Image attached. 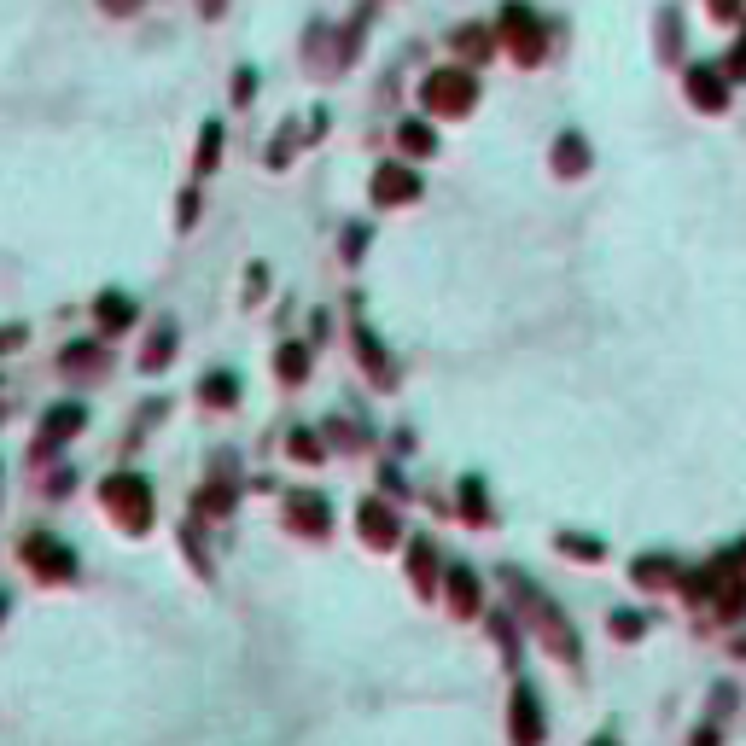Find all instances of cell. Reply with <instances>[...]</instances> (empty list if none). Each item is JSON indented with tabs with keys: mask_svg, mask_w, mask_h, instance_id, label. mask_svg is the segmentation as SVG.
<instances>
[{
	"mask_svg": "<svg viewBox=\"0 0 746 746\" xmlns=\"http://www.w3.org/2000/svg\"><path fill=\"white\" fill-rule=\"evenodd\" d=\"M589 746H618V741H607V735H595V741H589Z\"/></svg>",
	"mask_w": 746,
	"mask_h": 746,
	"instance_id": "e0dca14e",
	"label": "cell"
},
{
	"mask_svg": "<svg viewBox=\"0 0 746 746\" xmlns=\"http://www.w3.org/2000/svg\"><path fill=\"white\" fill-rule=\"evenodd\" d=\"M647 630V612H612V636H624V642H636Z\"/></svg>",
	"mask_w": 746,
	"mask_h": 746,
	"instance_id": "30bf717a",
	"label": "cell"
},
{
	"mask_svg": "<svg viewBox=\"0 0 746 746\" xmlns=\"http://www.w3.org/2000/svg\"><path fill=\"white\" fill-rule=\"evenodd\" d=\"M408 572H414V583H420V589H432V583H438V554H432V543H414V548H408Z\"/></svg>",
	"mask_w": 746,
	"mask_h": 746,
	"instance_id": "52a82bcc",
	"label": "cell"
},
{
	"mask_svg": "<svg viewBox=\"0 0 746 746\" xmlns=\"http://www.w3.org/2000/svg\"><path fill=\"white\" fill-rule=\"evenodd\" d=\"M204 397H210V403H234V397H239V385H234V379H222V373H216V379L204 385Z\"/></svg>",
	"mask_w": 746,
	"mask_h": 746,
	"instance_id": "4fadbf2b",
	"label": "cell"
},
{
	"mask_svg": "<svg viewBox=\"0 0 746 746\" xmlns=\"http://www.w3.org/2000/svg\"><path fill=\"white\" fill-rule=\"evenodd\" d=\"M100 496H105V508L117 513L123 525H140V531H146V519H152V490H146V484H140L135 473L105 478V484H100Z\"/></svg>",
	"mask_w": 746,
	"mask_h": 746,
	"instance_id": "6da1fadb",
	"label": "cell"
},
{
	"mask_svg": "<svg viewBox=\"0 0 746 746\" xmlns=\"http://www.w3.org/2000/svg\"><path fill=\"white\" fill-rule=\"evenodd\" d=\"M362 537L368 543H397V519H391V508H379V502H362Z\"/></svg>",
	"mask_w": 746,
	"mask_h": 746,
	"instance_id": "5b68a950",
	"label": "cell"
},
{
	"mask_svg": "<svg viewBox=\"0 0 746 746\" xmlns=\"http://www.w3.org/2000/svg\"><path fill=\"white\" fill-rule=\"evenodd\" d=\"M292 525L298 531H333V513L321 496H292Z\"/></svg>",
	"mask_w": 746,
	"mask_h": 746,
	"instance_id": "277c9868",
	"label": "cell"
},
{
	"mask_svg": "<svg viewBox=\"0 0 746 746\" xmlns=\"http://www.w3.org/2000/svg\"><path fill=\"white\" fill-rule=\"evenodd\" d=\"M379 193H385V199H408V193H414V181H408V175H379Z\"/></svg>",
	"mask_w": 746,
	"mask_h": 746,
	"instance_id": "7c38bea8",
	"label": "cell"
},
{
	"mask_svg": "<svg viewBox=\"0 0 746 746\" xmlns=\"http://www.w3.org/2000/svg\"><path fill=\"white\" fill-rule=\"evenodd\" d=\"M560 548H566V554H583V560L601 554V543H589V537H560Z\"/></svg>",
	"mask_w": 746,
	"mask_h": 746,
	"instance_id": "5bb4252c",
	"label": "cell"
},
{
	"mask_svg": "<svg viewBox=\"0 0 746 746\" xmlns=\"http://www.w3.org/2000/svg\"><path fill=\"white\" fill-rule=\"evenodd\" d=\"M449 601H455V612H478V577L467 566L449 572Z\"/></svg>",
	"mask_w": 746,
	"mask_h": 746,
	"instance_id": "8992f818",
	"label": "cell"
},
{
	"mask_svg": "<svg viewBox=\"0 0 746 746\" xmlns=\"http://www.w3.org/2000/svg\"><path fill=\"white\" fill-rule=\"evenodd\" d=\"M694 746H717V735H712V729H700V735H694Z\"/></svg>",
	"mask_w": 746,
	"mask_h": 746,
	"instance_id": "2e32d148",
	"label": "cell"
},
{
	"mask_svg": "<svg viewBox=\"0 0 746 746\" xmlns=\"http://www.w3.org/2000/svg\"><path fill=\"white\" fill-rule=\"evenodd\" d=\"M47 420H53V426H47V443H53V438H65V432L82 426V408H59V414H47Z\"/></svg>",
	"mask_w": 746,
	"mask_h": 746,
	"instance_id": "8fae6325",
	"label": "cell"
},
{
	"mask_svg": "<svg viewBox=\"0 0 746 746\" xmlns=\"http://www.w3.org/2000/svg\"><path fill=\"white\" fill-rule=\"evenodd\" d=\"M741 554H746V548H741Z\"/></svg>",
	"mask_w": 746,
	"mask_h": 746,
	"instance_id": "ac0fdd59",
	"label": "cell"
},
{
	"mask_svg": "<svg viewBox=\"0 0 746 746\" xmlns=\"http://www.w3.org/2000/svg\"><path fill=\"white\" fill-rule=\"evenodd\" d=\"M508 723H513V746H543V706H537V694H531V688H519V694H513Z\"/></svg>",
	"mask_w": 746,
	"mask_h": 746,
	"instance_id": "3957f363",
	"label": "cell"
},
{
	"mask_svg": "<svg viewBox=\"0 0 746 746\" xmlns=\"http://www.w3.org/2000/svg\"><path fill=\"white\" fill-rule=\"evenodd\" d=\"M24 560H30L35 577H53V583H65V577H76V554H70L59 537H24Z\"/></svg>",
	"mask_w": 746,
	"mask_h": 746,
	"instance_id": "7a4b0ae2",
	"label": "cell"
},
{
	"mask_svg": "<svg viewBox=\"0 0 746 746\" xmlns=\"http://www.w3.org/2000/svg\"><path fill=\"white\" fill-rule=\"evenodd\" d=\"M461 513H467L473 525H490V508H484V484H478V478H467V484H461Z\"/></svg>",
	"mask_w": 746,
	"mask_h": 746,
	"instance_id": "9c48e42d",
	"label": "cell"
},
{
	"mask_svg": "<svg viewBox=\"0 0 746 746\" xmlns=\"http://www.w3.org/2000/svg\"><path fill=\"white\" fill-rule=\"evenodd\" d=\"M280 368L286 379H304V350H280Z\"/></svg>",
	"mask_w": 746,
	"mask_h": 746,
	"instance_id": "9a60e30c",
	"label": "cell"
},
{
	"mask_svg": "<svg viewBox=\"0 0 746 746\" xmlns=\"http://www.w3.org/2000/svg\"><path fill=\"white\" fill-rule=\"evenodd\" d=\"M636 583H653V589H659V583H677V566H671L665 554H647V560H636Z\"/></svg>",
	"mask_w": 746,
	"mask_h": 746,
	"instance_id": "ba28073f",
	"label": "cell"
}]
</instances>
